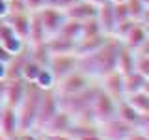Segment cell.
<instances>
[{"label":"cell","mask_w":149,"mask_h":140,"mask_svg":"<svg viewBox=\"0 0 149 140\" xmlns=\"http://www.w3.org/2000/svg\"><path fill=\"white\" fill-rule=\"evenodd\" d=\"M121 41L118 37H108L104 45L101 49H97L95 52L78 56V69L82 73H86L93 80H101L104 75L118 69V52H119Z\"/></svg>","instance_id":"1"},{"label":"cell","mask_w":149,"mask_h":140,"mask_svg":"<svg viewBox=\"0 0 149 140\" xmlns=\"http://www.w3.org/2000/svg\"><path fill=\"white\" fill-rule=\"evenodd\" d=\"M43 90L37 88L34 82H28L26 86V93L22 97V101L17 106V114H19V125L21 131H30L36 125V116H37V108H39V99Z\"/></svg>","instance_id":"2"},{"label":"cell","mask_w":149,"mask_h":140,"mask_svg":"<svg viewBox=\"0 0 149 140\" xmlns=\"http://www.w3.org/2000/svg\"><path fill=\"white\" fill-rule=\"evenodd\" d=\"M58 110H60V95H58V92H56V88L43 90V93H41V99H39V108H37L34 131L39 133V131L45 127V123L52 118Z\"/></svg>","instance_id":"3"},{"label":"cell","mask_w":149,"mask_h":140,"mask_svg":"<svg viewBox=\"0 0 149 140\" xmlns=\"http://www.w3.org/2000/svg\"><path fill=\"white\" fill-rule=\"evenodd\" d=\"M118 99H114L112 95H108L104 90L97 92L95 99L91 103V114H93V120H95V123L99 125L102 121H108L112 118H116V114H118Z\"/></svg>","instance_id":"4"},{"label":"cell","mask_w":149,"mask_h":140,"mask_svg":"<svg viewBox=\"0 0 149 140\" xmlns=\"http://www.w3.org/2000/svg\"><path fill=\"white\" fill-rule=\"evenodd\" d=\"M32 13H36L37 19L41 21V24H43L45 32H47V37L56 36L62 30V26L65 24V21H67L65 11L56 8V6H45V8L37 9V11H32Z\"/></svg>","instance_id":"5"},{"label":"cell","mask_w":149,"mask_h":140,"mask_svg":"<svg viewBox=\"0 0 149 140\" xmlns=\"http://www.w3.org/2000/svg\"><path fill=\"white\" fill-rule=\"evenodd\" d=\"M91 82H93V78H90L86 73H82L80 69H74L73 73H69V75H65L63 78H60L54 88H56V92H58V95H71V93L82 92L84 88H88Z\"/></svg>","instance_id":"6"},{"label":"cell","mask_w":149,"mask_h":140,"mask_svg":"<svg viewBox=\"0 0 149 140\" xmlns=\"http://www.w3.org/2000/svg\"><path fill=\"white\" fill-rule=\"evenodd\" d=\"M47 67L52 71L56 82H58L65 75L73 73L74 69H78V56L74 52H71V54H52L49 64H47Z\"/></svg>","instance_id":"7"},{"label":"cell","mask_w":149,"mask_h":140,"mask_svg":"<svg viewBox=\"0 0 149 140\" xmlns=\"http://www.w3.org/2000/svg\"><path fill=\"white\" fill-rule=\"evenodd\" d=\"M97 127H99V134L104 140H127V136L136 129L132 125L125 123L123 120H119L118 116L108 120V121H102Z\"/></svg>","instance_id":"8"},{"label":"cell","mask_w":149,"mask_h":140,"mask_svg":"<svg viewBox=\"0 0 149 140\" xmlns=\"http://www.w3.org/2000/svg\"><path fill=\"white\" fill-rule=\"evenodd\" d=\"M99 86H101V90H104L114 99H118V101L125 99V77L118 69L108 73V75H104L99 80Z\"/></svg>","instance_id":"9"},{"label":"cell","mask_w":149,"mask_h":140,"mask_svg":"<svg viewBox=\"0 0 149 140\" xmlns=\"http://www.w3.org/2000/svg\"><path fill=\"white\" fill-rule=\"evenodd\" d=\"M73 116L69 114L67 110L60 108L56 114L50 118L49 121L45 123V127L39 131L41 134H62V133H69V129H71L73 125Z\"/></svg>","instance_id":"10"},{"label":"cell","mask_w":149,"mask_h":140,"mask_svg":"<svg viewBox=\"0 0 149 140\" xmlns=\"http://www.w3.org/2000/svg\"><path fill=\"white\" fill-rule=\"evenodd\" d=\"M26 86L28 82L24 80L22 77H17V78H6V93H4V105H9V106H19V103L22 101L26 93Z\"/></svg>","instance_id":"11"},{"label":"cell","mask_w":149,"mask_h":140,"mask_svg":"<svg viewBox=\"0 0 149 140\" xmlns=\"http://www.w3.org/2000/svg\"><path fill=\"white\" fill-rule=\"evenodd\" d=\"M97 8L99 6H93L91 2L88 0H78L74 2L73 6L65 8V17L71 19V21H78V22H86L90 19H95L97 17Z\"/></svg>","instance_id":"12"},{"label":"cell","mask_w":149,"mask_h":140,"mask_svg":"<svg viewBox=\"0 0 149 140\" xmlns=\"http://www.w3.org/2000/svg\"><path fill=\"white\" fill-rule=\"evenodd\" d=\"M149 37V32H147V26L143 21H136L132 26L127 30V34H125L123 37H121V43H123L125 47H129V49L132 50H138L140 47L143 45V41H146Z\"/></svg>","instance_id":"13"},{"label":"cell","mask_w":149,"mask_h":140,"mask_svg":"<svg viewBox=\"0 0 149 140\" xmlns=\"http://www.w3.org/2000/svg\"><path fill=\"white\" fill-rule=\"evenodd\" d=\"M4 21L8 22L9 28L22 41H28V34H30V11H9Z\"/></svg>","instance_id":"14"},{"label":"cell","mask_w":149,"mask_h":140,"mask_svg":"<svg viewBox=\"0 0 149 140\" xmlns=\"http://www.w3.org/2000/svg\"><path fill=\"white\" fill-rule=\"evenodd\" d=\"M21 131L19 125V114L15 106L9 105H2V114H0V134H6V136H15Z\"/></svg>","instance_id":"15"},{"label":"cell","mask_w":149,"mask_h":140,"mask_svg":"<svg viewBox=\"0 0 149 140\" xmlns=\"http://www.w3.org/2000/svg\"><path fill=\"white\" fill-rule=\"evenodd\" d=\"M97 22L101 26V32L106 36H114V30L118 26L116 22V15H114V4L112 2H106L102 6L97 8Z\"/></svg>","instance_id":"16"},{"label":"cell","mask_w":149,"mask_h":140,"mask_svg":"<svg viewBox=\"0 0 149 140\" xmlns=\"http://www.w3.org/2000/svg\"><path fill=\"white\" fill-rule=\"evenodd\" d=\"M108 37H112V36L97 34V36H90V37H80V39L77 41V47H74V54L77 56H86V54L95 52L97 49H101V47L108 41Z\"/></svg>","instance_id":"17"},{"label":"cell","mask_w":149,"mask_h":140,"mask_svg":"<svg viewBox=\"0 0 149 140\" xmlns=\"http://www.w3.org/2000/svg\"><path fill=\"white\" fill-rule=\"evenodd\" d=\"M47 49H49L50 56L52 54H71L74 52V47H77V41L69 39L62 34H56V36H50L49 39L45 41Z\"/></svg>","instance_id":"18"},{"label":"cell","mask_w":149,"mask_h":140,"mask_svg":"<svg viewBox=\"0 0 149 140\" xmlns=\"http://www.w3.org/2000/svg\"><path fill=\"white\" fill-rule=\"evenodd\" d=\"M118 71L123 75L136 71V50L125 47L123 43H121L118 52Z\"/></svg>","instance_id":"19"},{"label":"cell","mask_w":149,"mask_h":140,"mask_svg":"<svg viewBox=\"0 0 149 140\" xmlns=\"http://www.w3.org/2000/svg\"><path fill=\"white\" fill-rule=\"evenodd\" d=\"M116 116H118L119 120H123L125 123L132 125V127H140V121H142V114H140L127 99H121L118 103V114Z\"/></svg>","instance_id":"20"},{"label":"cell","mask_w":149,"mask_h":140,"mask_svg":"<svg viewBox=\"0 0 149 140\" xmlns=\"http://www.w3.org/2000/svg\"><path fill=\"white\" fill-rule=\"evenodd\" d=\"M123 77H125V97L130 95V93L142 92L143 86H146V82H147V78L143 77L140 71L127 73V75H123Z\"/></svg>","instance_id":"21"},{"label":"cell","mask_w":149,"mask_h":140,"mask_svg":"<svg viewBox=\"0 0 149 140\" xmlns=\"http://www.w3.org/2000/svg\"><path fill=\"white\" fill-rule=\"evenodd\" d=\"M125 99H127L142 116L149 114V95L143 90L142 92H136V93H130V95H127Z\"/></svg>","instance_id":"22"},{"label":"cell","mask_w":149,"mask_h":140,"mask_svg":"<svg viewBox=\"0 0 149 140\" xmlns=\"http://www.w3.org/2000/svg\"><path fill=\"white\" fill-rule=\"evenodd\" d=\"M58 34L69 37V39H73V41H78L82 37V22L67 19V21H65V24L62 26V30H60Z\"/></svg>","instance_id":"23"},{"label":"cell","mask_w":149,"mask_h":140,"mask_svg":"<svg viewBox=\"0 0 149 140\" xmlns=\"http://www.w3.org/2000/svg\"><path fill=\"white\" fill-rule=\"evenodd\" d=\"M34 84L37 88H41V90H50V88L56 86V78H54V75L49 67H41V71L37 73Z\"/></svg>","instance_id":"24"},{"label":"cell","mask_w":149,"mask_h":140,"mask_svg":"<svg viewBox=\"0 0 149 140\" xmlns=\"http://www.w3.org/2000/svg\"><path fill=\"white\" fill-rule=\"evenodd\" d=\"M127 9H129L130 19H134V21H143L146 11H147V6L143 4V0H129Z\"/></svg>","instance_id":"25"},{"label":"cell","mask_w":149,"mask_h":140,"mask_svg":"<svg viewBox=\"0 0 149 140\" xmlns=\"http://www.w3.org/2000/svg\"><path fill=\"white\" fill-rule=\"evenodd\" d=\"M41 67H43V65H39V64L36 62V60L28 58L26 62H24V67H22L21 77L24 78L26 82H34V80H36V77H37V73L41 71Z\"/></svg>","instance_id":"26"},{"label":"cell","mask_w":149,"mask_h":140,"mask_svg":"<svg viewBox=\"0 0 149 140\" xmlns=\"http://www.w3.org/2000/svg\"><path fill=\"white\" fill-rule=\"evenodd\" d=\"M136 71H140L146 78H149V56L136 54Z\"/></svg>","instance_id":"27"},{"label":"cell","mask_w":149,"mask_h":140,"mask_svg":"<svg viewBox=\"0 0 149 140\" xmlns=\"http://www.w3.org/2000/svg\"><path fill=\"white\" fill-rule=\"evenodd\" d=\"M13 140H41V133L30 129V131H19L13 136Z\"/></svg>","instance_id":"28"},{"label":"cell","mask_w":149,"mask_h":140,"mask_svg":"<svg viewBox=\"0 0 149 140\" xmlns=\"http://www.w3.org/2000/svg\"><path fill=\"white\" fill-rule=\"evenodd\" d=\"M24 6L28 11H37V9H41V8H45V6H49V0H24Z\"/></svg>","instance_id":"29"},{"label":"cell","mask_w":149,"mask_h":140,"mask_svg":"<svg viewBox=\"0 0 149 140\" xmlns=\"http://www.w3.org/2000/svg\"><path fill=\"white\" fill-rule=\"evenodd\" d=\"M74 2H78V0H49V6H56L60 9H65V8L73 6Z\"/></svg>","instance_id":"30"},{"label":"cell","mask_w":149,"mask_h":140,"mask_svg":"<svg viewBox=\"0 0 149 140\" xmlns=\"http://www.w3.org/2000/svg\"><path fill=\"white\" fill-rule=\"evenodd\" d=\"M43 136L47 140H77L73 134H69V133H62V134H43Z\"/></svg>","instance_id":"31"},{"label":"cell","mask_w":149,"mask_h":140,"mask_svg":"<svg viewBox=\"0 0 149 140\" xmlns=\"http://www.w3.org/2000/svg\"><path fill=\"white\" fill-rule=\"evenodd\" d=\"M138 129H140V131H142V133L149 138V114L142 116V121H140V127H138Z\"/></svg>","instance_id":"32"},{"label":"cell","mask_w":149,"mask_h":140,"mask_svg":"<svg viewBox=\"0 0 149 140\" xmlns=\"http://www.w3.org/2000/svg\"><path fill=\"white\" fill-rule=\"evenodd\" d=\"M127 140H149V138H147V136H146V134H143V133H142V131H140V129L136 127V129H134V131H132V133H130V134H129V136H127Z\"/></svg>","instance_id":"33"},{"label":"cell","mask_w":149,"mask_h":140,"mask_svg":"<svg viewBox=\"0 0 149 140\" xmlns=\"http://www.w3.org/2000/svg\"><path fill=\"white\" fill-rule=\"evenodd\" d=\"M9 13V4L6 0H0V19H6Z\"/></svg>","instance_id":"34"},{"label":"cell","mask_w":149,"mask_h":140,"mask_svg":"<svg viewBox=\"0 0 149 140\" xmlns=\"http://www.w3.org/2000/svg\"><path fill=\"white\" fill-rule=\"evenodd\" d=\"M136 54H140V56H149V37L143 41V45L136 50Z\"/></svg>","instance_id":"35"},{"label":"cell","mask_w":149,"mask_h":140,"mask_svg":"<svg viewBox=\"0 0 149 140\" xmlns=\"http://www.w3.org/2000/svg\"><path fill=\"white\" fill-rule=\"evenodd\" d=\"M9 60H11V54H9L8 50L4 49L2 45H0V62H2V64H8Z\"/></svg>","instance_id":"36"},{"label":"cell","mask_w":149,"mask_h":140,"mask_svg":"<svg viewBox=\"0 0 149 140\" xmlns=\"http://www.w3.org/2000/svg\"><path fill=\"white\" fill-rule=\"evenodd\" d=\"M8 78V65L0 62V80H6Z\"/></svg>","instance_id":"37"},{"label":"cell","mask_w":149,"mask_h":140,"mask_svg":"<svg viewBox=\"0 0 149 140\" xmlns=\"http://www.w3.org/2000/svg\"><path fill=\"white\" fill-rule=\"evenodd\" d=\"M80 140H104L99 134V131H97V133H93V134H88V136H84V138H80Z\"/></svg>","instance_id":"38"},{"label":"cell","mask_w":149,"mask_h":140,"mask_svg":"<svg viewBox=\"0 0 149 140\" xmlns=\"http://www.w3.org/2000/svg\"><path fill=\"white\" fill-rule=\"evenodd\" d=\"M4 93H6V80H0V103L4 105Z\"/></svg>","instance_id":"39"},{"label":"cell","mask_w":149,"mask_h":140,"mask_svg":"<svg viewBox=\"0 0 149 140\" xmlns=\"http://www.w3.org/2000/svg\"><path fill=\"white\" fill-rule=\"evenodd\" d=\"M88 2H91L93 6H102V4H106V2H110V0H88Z\"/></svg>","instance_id":"40"},{"label":"cell","mask_w":149,"mask_h":140,"mask_svg":"<svg viewBox=\"0 0 149 140\" xmlns=\"http://www.w3.org/2000/svg\"><path fill=\"white\" fill-rule=\"evenodd\" d=\"M0 140H13L11 136H6V134H0Z\"/></svg>","instance_id":"41"},{"label":"cell","mask_w":149,"mask_h":140,"mask_svg":"<svg viewBox=\"0 0 149 140\" xmlns=\"http://www.w3.org/2000/svg\"><path fill=\"white\" fill-rule=\"evenodd\" d=\"M110 2H114V4H118V2H129V0H110Z\"/></svg>","instance_id":"42"},{"label":"cell","mask_w":149,"mask_h":140,"mask_svg":"<svg viewBox=\"0 0 149 140\" xmlns=\"http://www.w3.org/2000/svg\"><path fill=\"white\" fill-rule=\"evenodd\" d=\"M143 4H146V6L149 8V0H143Z\"/></svg>","instance_id":"43"},{"label":"cell","mask_w":149,"mask_h":140,"mask_svg":"<svg viewBox=\"0 0 149 140\" xmlns=\"http://www.w3.org/2000/svg\"><path fill=\"white\" fill-rule=\"evenodd\" d=\"M0 114H2V103H0Z\"/></svg>","instance_id":"44"},{"label":"cell","mask_w":149,"mask_h":140,"mask_svg":"<svg viewBox=\"0 0 149 140\" xmlns=\"http://www.w3.org/2000/svg\"><path fill=\"white\" fill-rule=\"evenodd\" d=\"M6 2H8V4H9V2H11V0H6Z\"/></svg>","instance_id":"45"}]
</instances>
